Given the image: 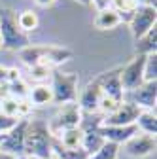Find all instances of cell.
Returning <instances> with one entry per match:
<instances>
[{"instance_id": "obj_1", "label": "cell", "mask_w": 157, "mask_h": 159, "mask_svg": "<svg viewBox=\"0 0 157 159\" xmlns=\"http://www.w3.org/2000/svg\"><path fill=\"white\" fill-rule=\"evenodd\" d=\"M25 155L36 159L53 157V133L44 119H27L25 129Z\"/></svg>"}, {"instance_id": "obj_2", "label": "cell", "mask_w": 157, "mask_h": 159, "mask_svg": "<svg viewBox=\"0 0 157 159\" xmlns=\"http://www.w3.org/2000/svg\"><path fill=\"white\" fill-rule=\"evenodd\" d=\"M19 55H21V61L29 66H47L53 70L57 65L68 61L72 51L59 46H27L19 51Z\"/></svg>"}, {"instance_id": "obj_3", "label": "cell", "mask_w": 157, "mask_h": 159, "mask_svg": "<svg viewBox=\"0 0 157 159\" xmlns=\"http://www.w3.org/2000/svg\"><path fill=\"white\" fill-rule=\"evenodd\" d=\"M0 42H2V48L15 51H21L30 46L29 36L17 27V13L10 8H4L0 11Z\"/></svg>"}, {"instance_id": "obj_4", "label": "cell", "mask_w": 157, "mask_h": 159, "mask_svg": "<svg viewBox=\"0 0 157 159\" xmlns=\"http://www.w3.org/2000/svg\"><path fill=\"white\" fill-rule=\"evenodd\" d=\"M78 74L74 72H61V70H53L51 72V91H53V102L55 104H68L76 102L78 98Z\"/></svg>"}, {"instance_id": "obj_5", "label": "cell", "mask_w": 157, "mask_h": 159, "mask_svg": "<svg viewBox=\"0 0 157 159\" xmlns=\"http://www.w3.org/2000/svg\"><path fill=\"white\" fill-rule=\"evenodd\" d=\"M82 119H83V112L78 106V102H68V104H63L59 108V112L55 114L49 129H51L53 134L66 131V129H74V127H80Z\"/></svg>"}, {"instance_id": "obj_6", "label": "cell", "mask_w": 157, "mask_h": 159, "mask_svg": "<svg viewBox=\"0 0 157 159\" xmlns=\"http://www.w3.org/2000/svg\"><path fill=\"white\" fill-rule=\"evenodd\" d=\"M144 59H146V55L136 53L125 66H121L119 82H121V87L125 93H129L144 84Z\"/></svg>"}, {"instance_id": "obj_7", "label": "cell", "mask_w": 157, "mask_h": 159, "mask_svg": "<svg viewBox=\"0 0 157 159\" xmlns=\"http://www.w3.org/2000/svg\"><path fill=\"white\" fill-rule=\"evenodd\" d=\"M157 25V8H151V6H138L131 19H129V27H131V32L134 36V40L142 38L150 29H153Z\"/></svg>"}, {"instance_id": "obj_8", "label": "cell", "mask_w": 157, "mask_h": 159, "mask_svg": "<svg viewBox=\"0 0 157 159\" xmlns=\"http://www.w3.org/2000/svg\"><path fill=\"white\" fill-rule=\"evenodd\" d=\"M25 129H27V119H19V121L6 133L0 152H6L13 157L25 155Z\"/></svg>"}, {"instance_id": "obj_9", "label": "cell", "mask_w": 157, "mask_h": 159, "mask_svg": "<svg viewBox=\"0 0 157 159\" xmlns=\"http://www.w3.org/2000/svg\"><path fill=\"white\" fill-rule=\"evenodd\" d=\"M119 70H121V66L106 70V72L96 76L95 82H96V85L101 87L104 97H110V98H114V101L121 102V101H125V91H123L121 82H119Z\"/></svg>"}, {"instance_id": "obj_10", "label": "cell", "mask_w": 157, "mask_h": 159, "mask_svg": "<svg viewBox=\"0 0 157 159\" xmlns=\"http://www.w3.org/2000/svg\"><path fill=\"white\" fill-rule=\"evenodd\" d=\"M140 112H142V110L136 106V104H132L131 101H123L112 114L104 116V117L101 119V123H102V125H115V127L134 125V121H136V117H138Z\"/></svg>"}, {"instance_id": "obj_11", "label": "cell", "mask_w": 157, "mask_h": 159, "mask_svg": "<svg viewBox=\"0 0 157 159\" xmlns=\"http://www.w3.org/2000/svg\"><path fill=\"white\" fill-rule=\"evenodd\" d=\"M125 101H131L132 104H136L140 110H155V102H157V82H144L142 85H138L136 89L129 91Z\"/></svg>"}, {"instance_id": "obj_12", "label": "cell", "mask_w": 157, "mask_h": 159, "mask_svg": "<svg viewBox=\"0 0 157 159\" xmlns=\"http://www.w3.org/2000/svg\"><path fill=\"white\" fill-rule=\"evenodd\" d=\"M123 146H125L127 155H131V157H146V155L155 152L157 144H155V136L138 131L132 138H129Z\"/></svg>"}, {"instance_id": "obj_13", "label": "cell", "mask_w": 157, "mask_h": 159, "mask_svg": "<svg viewBox=\"0 0 157 159\" xmlns=\"http://www.w3.org/2000/svg\"><path fill=\"white\" fill-rule=\"evenodd\" d=\"M99 133L104 136V140L108 142H114L117 146L125 144L129 138H132L136 133H138V127L136 125H123V127H115V125H102L99 123Z\"/></svg>"}, {"instance_id": "obj_14", "label": "cell", "mask_w": 157, "mask_h": 159, "mask_svg": "<svg viewBox=\"0 0 157 159\" xmlns=\"http://www.w3.org/2000/svg\"><path fill=\"white\" fill-rule=\"evenodd\" d=\"M29 112H30V104L25 102L23 98H15L11 95L0 97V114L13 119H27Z\"/></svg>"}, {"instance_id": "obj_15", "label": "cell", "mask_w": 157, "mask_h": 159, "mask_svg": "<svg viewBox=\"0 0 157 159\" xmlns=\"http://www.w3.org/2000/svg\"><path fill=\"white\" fill-rule=\"evenodd\" d=\"M101 98H102V91H101V87L96 85L95 80H91V82L85 85V89H83V93H82V97H80V102H78V106L82 108V112L96 114Z\"/></svg>"}, {"instance_id": "obj_16", "label": "cell", "mask_w": 157, "mask_h": 159, "mask_svg": "<svg viewBox=\"0 0 157 159\" xmlns=\"http://www.w3.org/2000/svg\"><path fill=\"white\" fill-rule=\"evenodd\" d=\"M93 25L99 30H112V29L121 25V17L114 8H104V10L96 11V17H95Z\"/></svg>"}, {"instance_id": "obj_17", "label": "cell", "mask_w": 157, "mask_h": 159, "mask_svg": "<svg viewBox=\"0 0 157 159\" xmlns=\"http://www.w3.org/2000/svg\"><path fill=\"white\" fill-rule=\"evenodd\" d=\"M29 101L34 106H46L53 102V91L47 84H36L34 87H29Z\"/></svg>"}, {"instance_id": "obj_18", "label": "cell", "mask_w": 157, "mask_h": 159, "mask_svg": "<svg viewBox=\"0 0 157 159\" xmlns=\"http://www.w3.org/2000/svg\"><path fill=\"white\" fill-rule=\"evenodd\" d=\"M55 136V140L61 144L63 148H82V136H83V131L82 127H74V129H66V131H61V133H57L53 134Z\"/></svg>"}, {"instance_id": "obj_19", "label": "cell", "mask_w": 157, "mask_h": 159, "mask_svg": "<svg viewBox=\"0 0 157 159\" xmlns=\"http://www.w3.org/2000/svg\"><path fill=\"white\" fill-rule=\"evenodd\" d=\"M134 125L138 127L140 133L155 136L157 134V116H155V110H142L138 114V117H136Z\"/></svg>"}, {"instance_id": "obj_20", "label": "cell", "mask_w": 157, "mask_h": 159, "mask_svg": "<svg viewBox=\"0 0 157 159\" xmlns=\"http://www.w3.org/2000/svg\"><path fill=\"white\" fill-rule=\"evenodd\" d=\"M136 53L138 55L157 53V25L153 29H150L142 38L136 40Z\"/></svg>"}, {"instance_id": "obj_21", "label": "cell", "mask_w": 157, "mask_h": 159, "mask_svg": "<svg viewBox=\"0 0 157 159\" xmlns=\"http://www.w3.org/2000/svg\"><path fill=\"white\" fill-rule=\"evenodd\" d=\"M138 6H142L140 0H110V8H114L119 13L121 21H127V23H129L131 15L138 10Z\"/></svg>"}, {"instance_id": "obj_22", "label": "cell", "mask_w": 157, "mask_h": 159, "mask_svg": "<svg viewBox=\"0 0 157 159\" xmlns=\"http://www.w3.org/2000/svg\"><path fill=\"white\" fill-rule=\"evenodd\" d=\"M17 27L21 29V32H34L40 27V17L34 10H25L17 15Z\"/></svg>"}, {"instance_id": "obj_23", "label": "cell", "mask_w": 157, "mask_h": 159, "mask_svg": "<svg viewBox=\"0 0 157 159\" xmlns=\"http://www.w3.org/2000/svg\"><path fill=\"white\" fill-rule=\"evenodd\" d=\"M117 155H119V146L106 140L99 150H96L95 153H91L87 159H117Z\"/></svg>"}, {"instance_id": "obj_24", "label": "cell", "mask_w": 157, "mask_h": 159, "mask_svg": "<svg viewBox=\"0 0 157 159\" xmlns=\"http://www.w3.org/2000/svg\"><path fill=\"white\" fill-rule=\"evenodd\" d=\"M144 82H157V53H150L144 59Z\"/></svg>"}, {"instance_id": "obj_25", "label": "cell", "mask_w": 157, "mask_h": 159, "mask_svg": "<svg viewBox=\"0 0 157 159\" xmlns=\"http://www.w3.org/2000/svg\"><path fill=\"white\" fill-rule=\"evenodd\" d=\"M6 89H8L6 95H11V97H15V98H25V97L29 95V85L23 82L21 78L15 80V82H11V84H8Z\"/></svg>"}, {"instance_id": "obj_26", "label": "cell", "mask_w": 157, "mask_h": 159, "mask_svg": "<svg viewBox=\"0 0 157 159\" xmlns=\"http://www.w3.org/2000/svg\"><path fill=\"white\" fill-rule=\"evenodd\" d=\"M51 68H47V66H30V80H34V82H38V84H44L46 80L51 76Z\"/></svg>"}, {"instance_id": "obj_27", "label": "cell", "mask_w": 157, "mask_h": 159, "mask_svg": "<svg viewBox=\"0 0 157 159\" xmlns=\"http://www.w3.org/2000/svg\"><path fill=\"white\" fill-rule=\"evenodd\" d=\"M17 121H19V119H13V117H8L4 114H0V133H8Z\"/></svg>"}, {"instance_id": "obj_28", "label": "cell", "mask_w": 157, "mask_h": 159, "mask_svg": "<svg viewBox=\"0 0 157 159\" xmlns=\"http://www.w3.org/2000/svg\"><path fill=\"white\" fill-rule=\"evenodd\" d=\"M8 74H10V68L6 66H0V85H8Z\"/></svg>"}, {"instance_id": "obj_29", "label": "cell", "mask_w": 157, "mask_h": 159, "mask_svg": "<svg viewBox=\"0 0 157 159\" xmlns=\"http://www.w3.org/2000/svg\"><path fill=\"white\" fill-rule=\"evenodd\" d=\"M36 2V6H40V8H51L57 0H34Z\"/></svg>"}, {"instance_id": "obj_30", "label": "cell", "mask_w": 157, "mask_h": 159, "mask_svg": "<svg viewBox=\"0 0 157 159\" xmlns=\"http://www.w3.org/2000/svg\"><path fill=\"white\" fill-rule=\"evenodd\" d=\"M93 4L96 6V10H104L110 8V0H93Z\"/></svg>"}, {"instance_id": "obj_31", "label": "cell", "mask_w": 157, "mask_h": 159, "mask_svg": "<svg viewBox=\"0 0 157 159\" xmlns=\"http://www.w3.org/2000/svg\"><path fill=\"white\" fill-rule=\"evenodd\" d=\"M140 2H144V6H151V8H155L157 0H140Z\"/></svg>"}, {"instance_id": "obj_32", "label": "cell", "mask_w": 157, "mask_h": 159, "mask_svg": "<svg viewBox=\"0 0 157 159\" xmlns=\"http://www.w3.org/2000/svg\"><path fill=\"white\" fill-rule=\"evenodd\" d=\"M0 159H13V155H10L6 152H0Z\"/></svg>"}, {"instance_id": "obj_33", "label": "cell", "mask_w": 157, "mask_h": 159, "mask_svg": "<svg viewBox=\"0 0 157 159\" xmlns=\"http://www.w3.org/2000/svg\"><path fill=\"white\" fill-rule=\"evenodd\" d=\"M76 2H80L83 6H89V4H93V0H76Z\"/></svg>"}, {"instance_id": "obj_34", "label": "cell", "mask_w": 157, "mask_h": 159, "mask_svg": "<svg viewBox=\"0 0 157 159\" xmlns=\"http://www.w3.org/2000/svg\"><path fill=\"white\" fill-rule=\"evenodd\" d=\"M4 136H6V133H0V144H2V140H4Z\"/></svg>"}, {"instance_id": "obj_35", "label": "cell", "mask_w": 157, "mask_h": 159, "mask_svg": "<svg viewBox=\"0 0 157 159\" xmlns=\"http://www.w3.org/2000/svg\"><path fill=\"white\" fill-rule=\"evenodd\" d=\"M13 159H29L27 155H19V157H13Z\"/></svg>"}, {"instance_id": "obj_36", "label": "cell", "mask_w": 157, "mask_h": 159, "mask_svg": "<svg viewBox=\"0 0 157 159\" xmlns=\"http://www.w3.org/2000/svg\"><path fill=\"white\" fill-rule=\"evenodd\" d=\"M29 159H36V157H29ZM51 159H55V157H51Z\"/></svg>"}, {"instance_id": "obj_37", "label": "cell", "mask_w": 157, "mask_h": 159, "mask_svg": "<svg viewBox=\"0 0 157 159\" xmlns=\"http://www.w3.org/2000/svg\"><path fill=\"white\" fill-rule=\"evenodd\" d=\"M0 48H2V42H0Z\"/></svg>"}]
</instances>
